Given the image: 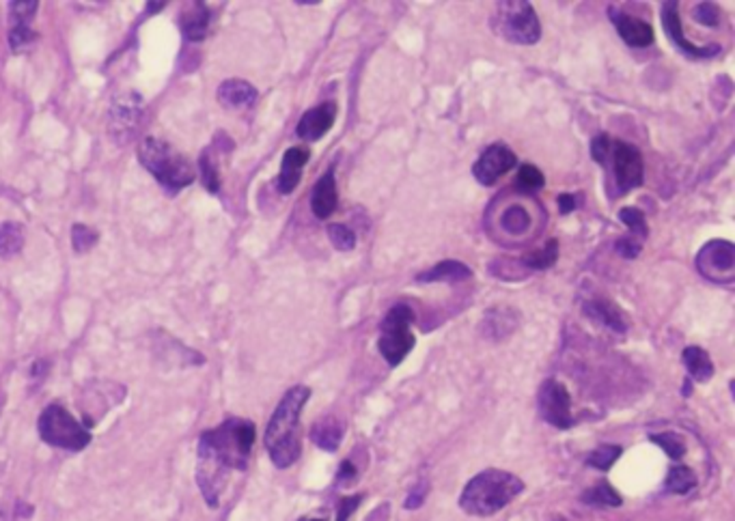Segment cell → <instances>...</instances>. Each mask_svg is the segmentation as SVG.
<instances>
[{
	"label": "cell",
	"mask_w": 735,
	"mask_h": 521,
	"mask_svg": "<svg viewBox=\"0 0 735 521\" xmlns=\"http://www.w3.org/2000/svg\"><path fill=\"white\" fill-rule=\"evenodd\" d=\"M582 502L589 504V507L613 508V507H621V502L624 500H621V496L617 494V491L608 483H599L582 494Z\"/></svg>",
	"instance_id": "83f0119b"
},
{
	"label": "cell",
	"mask_w": 735,
	"mask_h": 521,
	"mask_svg": "<svg viewBox=\"0 0 735 521\" xmlns=\"http://www.w3.org/2000/svg\"><path fill=\"white\" fill-rule=\"evenodd\" d=\"M585 312L591 319H596V321L604 323V326H608L610 330H615V332H626L627 330V321H626L624 312H621L610 300L587 302Z\"/></svg>",
	"instance_id": "7402d4cb"
},
{
	"label": "cell",
	"mask_w": 735,
	"mask_h": 521,
	"mask_svg": "<svg viewBox=\"0 0 735 521\" xmlns=\"http://www.w3.org/2000/svg\"><path fill=\"white\" fill-rule=\"evenodd\" d=\"M143 116V98L138 93H127L117 99L110 108V134L117 143H127L137 132Z\"/></svg>",
	"instance_id": "8fae6325"
},
{
	"label": "cell",
	"mask_w": 735,
	"mask_h": 521,
	"mask_svg": "<svg viewBox=\"0 0 735 521\" xmlns=\"http://www.w3.org/2000/svg\"><path fill=\"white\" fill-rule=\"evenodd\" d=\"M619 457H621V446L606 444V446H599L598 451H593L591 455L587 457V463L596 470H610V466H613Z\"/></svg>",
	"instance_id": "d590c367"
},
{
	"label": "cell",
	"mask_w": 735,
	"mask_h": 521,
	"mask_svg": "<svg viewBox=\"0 0 735 521\" xmlns=\"http://www.w3.org/2000/svg\"><path fill=\"white\" fill-rule=\"evenodd\" d=\"M492 28L504 42L515 46H535L542 37V24L535 9L524 0H504L494 7Z\"/></svg>",
	"instance_id": "5b68a950"
},
{
	"label": "cell",
	"mask_w": 735,
	"mask_h": 521,
	"mask_svg": "<svg viewBox=\"0 0 735 521\" xmlns=\"http://www.w3.org/2000/svg\"><path fill=\"white\" fill-rule=\"evenodd\" d=\"M308 158H311L308 147H291L285 151L283 164H280V172L277 177V188L280 194H291L298 188Z\"/></svg>",
	"instance_id": "9a60e30c"
},
{
	"label": "cell",
	"mask_w": 735,
	"mask_h": 521,
	"mask_svg": "<svg viewBox=\"0 0 735 521\" xmlns=\"http://www.w3.org/2000/svg\"><path fill=\"white\" fill-rule=\"evenodd\" d=\"M414 321V312L408 304H397L386 312L384 321H382V334L378 340V349L382 358L391 364V367H400L406 360V356L414 349V334L410 332V326Z\"/></svg>",
	"instance_id": "52a82bcc"
},
{
	"label": "cell",
	"mask_w": 735,
	"mask_h": 521,
	"mask_svg": "<svg viewBox=\"0 0 735 521\" xmlns=\"http://www.w3.org/2000/svg\"><path fill=\"white\" fill-rule=\"evenodd\" d=\"M619 218H621V222L630 228V235L634 239H638L641 244L647 239V235H649L647 218H645L641 209H636V207H624V209L619 211Z\"/></svg>",
	"instance_id": "f1b7e54d"
},
{
	"label": "cell",
	"mask_w": 735,
	"mask_h": 521,
	"mask_svg": "<svg viewBox=\"0 0 735 521\" xmlns=\"http://www.w3.org/2000/svg\"><path fill=\"white\" fill-rule=\"evenodd\" d=\"M652 442H654V444H658L662 451H664L671 459H675V461L686 455V442H683L682 435L671 433V431H669V433L652 435Z\"/></svg>",
	"instance_id": "d6a6232c"
},
{
	"label": "cell",
	"mask_w": 735,
	"mask_h": 521,
	"mask_svg": "<svg viewBox=\"0 0 735 521\" xmlns=\"http://www.w3.org/2000/svg\"><path fill=\"white\" fill-rule=\"evenodd\" d=\"M473 278V270L466 263L459 261H442L429 267L428 272H420L419 283H462V280Z\"/></svg>",
	"instance_id": "ffe728a7"
},
{
	"label": "cell",
	"mask_w": 735,
	"mask_h": 521,
	"mask_svg": "<svg viewBox=\"0 0 735 521\" xmlns=\"http://www.w3.org/2000/svg\"><path fill=\"white\" fill-rule=\"evenodd\" d=\"M210 20H212V11L207 9L205 3H193L190 7H186L179 15V28H182V35L190 43H199L203 42L210 33Z\"/></svg>",
	"instance_id": "e0dca14e"
},
{
	"label": "cell",
	"mask_w": 735,
	"mask_h": 521,
	"mask_svg": "<svg viewBox=\"0 0 735 521\" xmlns=\"http://www.w3.org/2000/svg\"><path fill=\"white\" fill-rule=\"evenodd\" d=\"M9 24L11 28L15 26H31L33 18L37 15L39 3L37 0H15V3L9 5Z\"/></svg>",
	"instance_id": "f546056e"
},
{
	"label": "cell",
	"mask_w": 735,
	"mask_h": 521,
	"mask_svg": "<svg viewBox=\"0 0 735 521\" xmlns=\"http://www.w3.org/2000/svg\"><path fill=\"white\" fill-rule=\"evenodd\" d=\"M425 496H428V483H419L406 498V508H419L425 502Z\"/></svg>",
	"instance_id": "b9f144b4"
},
{
	"label": "cell",
	"mask_w": 735,
	"mask_h": 521,
	"mask_svg": "<svg viewBox=\"0 0 735 521\" xmlns=\"http://www.w3.org/2000/svg\"><path fill=\"white\" fill-rule=\"evenodd\" d=\"M697 263H699V270L703 272L705 276H708L710 270L731 274L733 265H735L733 244L725 242V239H716V242L705 244L699 252Z\"/></svg>",
	"instance_id": "2e32d148"
},
{
	"label": "cell",
	"mask_w": 735,
	"mask_h": 521,
	"mask_svg": "<svg viewBox=\"0 0 735 521\" xmlns=\"http://www.w3.org/2000/svg\"><path fill=\"white\" fill-rule=\"evenodd\" d=\"M610 18H613L617 33H619V37L624 39L627 46L647 48L654 43V28L645 20L621 14V11H615L613 7H610Z\"/></svg>",
	"instance_id": "5bb4252c"
},
{
	"label": "cell",
	"mask_w": 735,
	"mask_h": 521,
	"mask_svg": "<svg viewBox=\"0 0 735 521\" xmlns=\"http://www.w3.org/2000/svg\"><path fill=\"white\" fill-rule=\"evenodd\" d=\"M559 209L561 214H571L576 209V199L571 194H561L559 196Z\"/></svg>",
	"instance_id": "ee69618b"
},
{
	"label": "cell",
	"mask_w": 735,
	"mask_h": 521,
	"mask_svg": "<svg viewBox=\"0 0 735 521\" xmlns=\"http://www.w3.org/2000/svg\"><path fill=\"white\" fill-rule=\"evenodd\" d=\"M39 435L50 446L65 448V451H82L91 444V433L84 424L71 416L59 403H52L42 412L37 423Z\"/></svg>",
	"instance_id": "8992f818"
},
{
	"label": "cell",
	"mask_w": 735,
	"mask_h": 521,
	"mask_svg": "<svg viewBox=\"0 0 735 521\" xmlns=\"http://www.w3.org/2000/svg\"><path fill=\"white\" fill-rule=\"evenodd\" d=\"M662 24H664V31H666V35L671 37V42L688 56H694V59H711V56H716L718 52H721V46H718V43H710V46H694V43H690L688 39L683 37L677 3H666L664 7H662Z\"/></svg>",
	"instance_id": "7c38bea8"
},
{
	"label": "cell",
	"mask_w": 735,
	"mask_h": 521,
	"mask_svg": "<svg viewBox=\"0 0 735 521\" xmlns=\"http://www.w3.org/2000/svg\"><path fill=\"white\" fill-rule=\"evenodd\" d=\"M311 440L316 442L322 451L335 452L336 448L341 446V440H344V424H341V420L335 416L317 420L311 429Z\"/></svg>",
	"instance_id": "44dd1931"
},
{
	"label": "cell",
	"mask_w": 735,
	"mask_h": 521,
	"mask_svg": "<svg viewBox=\"0 0 735 521\" xmlns=\"http://www.w3.org/2000/svg\"><path fill=\"white\" fill-rule=\"evenodd\" d=\"M515 164H518V158H515L514 151L504 143H494L475 162L473 175L481 186L490 188L498 179L507 175L512 168H515Z\"/></svg>",
	"instance_id": "30bf717a"
},
{
	"label": "cell",
	"mask_w": 735,
	"mask_h": 521,
	"mask_svg": "<svg viewBox=\"0 0 735 521\" xmlns=\"http://www.w3.org/2000/svg\"><path fill=\"white\" fill-rule=\"evenodd\" d=\"M22 248H24V227L18 222L0 224V256L11 259L20 255Z\"/></svg>",
	"instance_id": "cb8c5ba5"
},
{
	"label": "cell",
	"mask_w": 735,
	"mask_h": 521,
	"mask_svg": "<svg viewBox=\"0 0 735 521\" xmlns=\"http://www.w3.org/2000/svg\"><path fill=\"white\" fill-rule=\"evenodd\" d=\"M138 162L158 179L168 192H179L194 181V166L182 151H177L166 140L147 136L138 147Z\"/></svg>",
	"instance_id": "277c9868"
},
{
	"label": "cell",
	"mask_w": 735,
	"mask_h": 521,
	"mask_svg": "<svg viewBox=\"0 0 735 521\" xmlns=\"http://www.w3.org/2000/svg\"><path fill=\"white\" fill-rule=\"evenodd\" d=\"M356 479V468L352 466V461L350 459H345L344 463H341V468H339V474H336V483H341V485H350L352 480Z\"/></svg>",
	"instance_id": "7bdbcfd3"
},
{
	"label": "cell",
	"mask_w": 735,
	"mask_h": 521,
	"mask_svg": "<svg viewBox=\"0 0 735 521\" xmlns=\"http://www.w3.org/2000/svg\"><path fill=\"white\" fill-rule=\"evenodd\" d=\"M501 224L507 233H524L531 224L529 211H526L522 205H512L503 214Z\"/></svg>",
	"instance_id": "1f68e13d"
},
{
	"label": "cell",
	"mask_w": 735,
	"mask_h": 521,
	"mask_svg": "<svg viewBox=\"0 0 735 521\" xmlns=\"http://www.w3.org/2000/svg\"><path fill=\"white\" fill-rule=\"evenodd\" d=\"M311 388L294 386L280 399L266 429V448L270 452L272 463L280 470L294 466L300 459V414L305 410Z\"/></svg>",
	"instance_id": "7a4b0ae2"
},
{
	"label": "cell",
	"mask_w": 735,
	"mask_h": 521,
	"mask_svg": "<svg viewBox=\"0 0 735 521\" xmlns=\"http://www.w3.org/2000/svg\"><path fill=\"white\" fill-rule=\"evenodd\" d=\"M336 104L335 102H324L316 106V108L306 110L302 115V119L298 121V127H296V134L306 143H316V140L324 138L326 134L333 130L335 121H336Z\"/></svg>",
	"instance_id": "4fadbf2b"
},
{
	"label": "cell",
	"mask_w": 735,
	"mask_h": 521,
	"mask_svg": "<svg viewBox=\"0 0 735 521\" xmlns=\"http://www.w3.org/2000/svg\"><path fill=\"white\" fill-rule=\"evenodd\" d=\"M683 367L688 368L690 377L697 379V382H710L711 375H714V364H711V358L705 349L701 347H686L682 354Z\"/></svg>",
	"instance_id": "603a6c76"
},
{
	"label": "cell",
	"mask_w": 735,
	"mask_h": 521,
	"mask_svg": "<svg viewBox=\"0 0 735 521\" xmlns=\"http://www.w3.org/2000/svg\"><path fill=\"white\" fill-rule=\"evenodd\" d=\"M255 424L250 420L229 418L221 427L205 431L199 440L196 480L207 504L216 507L229 470H246L255 444Z\"/></svg>",
	"instance_id": "6da1fadb"
},
{
	"label": "cell",
	"mask_w": 735,
	"mask_h": 521,
	"mask_svg": "<svg viewBox=\"0 0 735 521\" xmlns=\"http://www.w3.org/2000/svg\"><path fill=\"white\" fill-rule=\"evenodd\" d=\"M613 168V177L619 192H630V190H636L643 186L645 181V164H643V155L638 154L636 147L624 143V140H613L610 138V147L608 155H606L604 164Z\"/></svg>",
	"instance_id": "ba28073f"
},
{
	"label": "cell",
	"mask_w": 735,
	"mask_h": 521,
	"mask_svg": "<svg viewBox=\"0 0 735 521\" xmlns=\"http://www.w3.org/2000/svg\"><path fill=\"white\" fill-rule=\"evenodd\" d=\"M641 242L638 239H634L632 235H627V237H621L617 239L615 244V250L619 252L621 256H626V259H636L638 255H641Z\"/></svg>",
	"instance_id": "f35d334b"
},
{
	"label": "cell",
	"mask_w": 735,
	"mask_h": 521,
	"mask_svg": "<svg viewBox=\"0 0 735 521\" xmlns=\"http://www.w3.org/2000/svg\"><path fill=\"white\" fill-rule=\"evenodd\" d=\"M543 183H546V177H543V172L540 171V168L532 166V164L520 166L515 186H518V190H522V192H537V190L543 188Z\"/></svg>",
	"instance_id": "4dcf8cb0"
},
{
	"label": "cell",
	"mask_w": 735,
	"mask_h": 521,
	"mask_svg": "<svg viewBox=\"0 0 735 521\" xmlns=\"http://www.w3.org/2000/svg\"><path fill=\"white\" fill-rule=\"evenodd\" d=\"M99 235L95 228L87 227V224H74L71 227V246H74L76 252H87L91 250L95 244H98Z\"/></svg>",
	"instance_id": "8d00e7d4"
},
{
	"label": "cell",
	"mask_w": 735,
	"mask_h": 521,
	"mask_svg": "<svg viewBox=\"0 0 735 521\" xmlns=\"http://www.w3.org/2000/svg\"><path fill=\"white\" fill-rule=\"evenodd\" d=\"M697 487V474L686 466H675L671 468L669 476H666V489L671 494L677 496H686L688 491H693Z\"/></svg>",
	"instance_id": "484cf974"
},
{
	"label": "cell",
	"mask_w": 735,
	"mask_h": 521,
	"mask_svg": "<svg viewBox=\"0 0 735 521\" xmlns=\"http://www.w3.org/2000/svg\"><path fill=\"white\" fill-rule=\"evenodd\" d=\"M554 521H568V519H565V517H557Z\"/></svg>",
	"instance_id": "f6af8a7d"
},
{
	"label": "cell",
	"mask_w": 735,
	"mask_h": 521,
	"mask_svg": "<svg viewBox=\"0 0 735 521\" xmlns=\"http://www.w3.org/2000/svg\"><path fill=\"white\" fill-rule=\"evenodd\" d=\"M311 521H326V519H311Z\"/></svg>",
	"instance_id": "bcb514c9"
},
{
	"label": "cell",
	"mask_w": 735,
	"mask_h": 521,
	"mask_svg": "<svg viewBox=\"0 0 735 521\" xmlns=\"http://www.w3.org/2000/svg\"><path fill=\"white\" fill-rule=\"evenodd\" d=\"M718 18H721V15H718L716 5H711V3L697 5V9H694V20L710 28L718 26Z\"/></svg>",
	"instance_id": "74e56055"
},
{
	"label": "cell",
	"mask_w": 735,
	"mask_h": 521,
	"mask_svg": "<svg viewBox=\"0 0 735 521\" xmlns=\"http://www.w3.org/2000/svg\"><path fill=\"white\" fill-rule=\"evenodd\" d=\"M608 147H610V136H608V134H599V136L593 138V143H591V155H593V160L598 162V164H604L606 155H608Z\"/></svg>",
	"instance_id": "ab89813d"
},
{
	"label": "cell",
	"mask_w": 735,
	"mask_h": 521,
	"mask_svg": "<svg viewBox=\"0 0 735 521\" xmlns=\"http://www.w3.org/2000/svg\"><path fill=\"white\" fill-rule=\"evenodd\" d=\"M39 35L35 31H33L31 26H15L9 31V46H11V52L20 54V52H26L28 48L33 46V43H37Z\"/></svg>",
	"instance_id": "836d02e7"
},
{
	"label": "cell",
	"mask_w": 735,
	"mask_h": 521,
	"mask_svg": "<svg viewBox=\"0 0 735 521\" xmlns=\"http://www.w3.org/2000/svg\"><path fill=\"white\" fill-rule=\"evenodd\" d=\"M218 102L227 110H246L257 102V88L250 82L231 78L218 87Z\"/></svg>",
	"instance_id": "ac0fdd59"
},
{
	"label": "cell",
	"mask_w": 735,
	"mask_h": 521,
	"mask_svg": "<svg viewBox=\"0 0 735 521\" xmlns=\"http://www.w3.org/2000/svg\"><path fill=\"white\" fill-rule=\"evenodd\" d=\"M559 259V242L557 239H550V242L543 246V248L531 252V255L522 256V263L531 270H550Z\"/></svg>",
	"instance_id": "d4e9b609"
},
{
	"label": "cell",
	"mask_w": 735,
	"mask_h": 521,
	"mask_svg": "<svg viewBox=\"0 0 735 521\" xmlns=\"http://www.w3.org/2000/svg\"><path fill=\"white\" fill-rule=\"evenodd\" d=\"M363 496H352V498H344V500L339 502V513H336V521H347L350 519V515L356 511L358 504H361Z\"/></svg>",
	"instance_id": "60d3db41"
},
{
	"label": "cell",
	"mask_w": 735,
	"mask_h": 521,
	"mask_svg": "<svg viewBox=\"0 0 735 521\" xmlns=\"http://www.w3.org/2000/svg\"><path fill=\"white\" fill-rule=\"evenodd\" d=\"M540 414L548 424L557 429H570L574 424L571 416V396L568 388L557 379H546L540 388Z\"/></svg>",
	"instance_id": "9c48e42d"
},
{
	"label": "cell",
	"mask_w": 735,
	"mask_h": 521,
	"mask_svg": "<svg viewBox=\"0 0 735 521\" xmlns=\"http://www.w3.org/2000/svg\"><path fill=\"white\" fill-rule=\"evenodd\" d=\"M336 205H339V192H336V179L335 168H330L326 175L319 177L311 192V209L319 220H326L335 214Z\"/></svg>",
	"instance_id": "d6986e66"
},
{
	"label": "cell",
	"mask_w": 735,
	"mask_h": 521,
	"mask_svg": "<svg viewBox=\"0 0 735 521\" xmlns=\"http://www.w3.org/2000/svg\"><path fill=\"white\" fill-rule=\"evenodd\" d=\"M522 491H524V483H522L518 476L504 472V470L492 468L476 474L464 487L462 498H459V507L468 515L490 517V515L503 511Z\"/></svg>",
	"instance_id": "3957f363"
},
{
	"label": "cell",
	"mask_w": 735,
	"mask_h": 521,
	"mask_svg": "<svg viewBox=\"0 0 735 521\" xmlns=\"http://www.w3.org/2000/svg\"><path fill=\"white\" fill-rule=\"evenodd\" d=\"M328 237L336 250L341 252H350L354 250L356 246V233L352 231L345 224H330L328 227Z\"/></svg>",
	"instance_id": "e575fe53"
},
{
	"label": "cell",
	"mask_w": 735,
	"mask_h": 521,
	"mask_svg": "<svg viewBox=\"0 0 735 521\" xmlns=\"http://www.w3.org/2000/svg\"><path fill=\"white\" fill-rule=\"evenodd\" d=\"M199 166H201V177H203L205 190H210L212 194H216L218 190H221V172H218V160H216L214 147H207L203 154H201Z\"/></svg>",
	"instance_id": "4316f807"
}]
</instances>
